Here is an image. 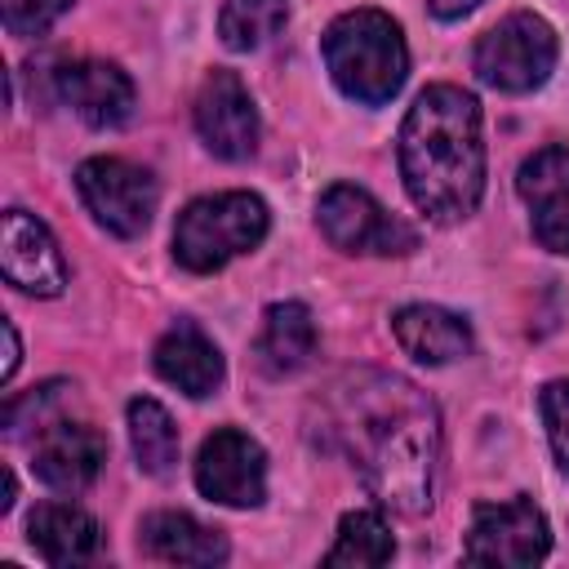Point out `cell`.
<instances>
[{"label":"cell","mask_w":569,"mask_h":569,"mask_svg":"<svg viewBox=\"0 0 569 569\" xmlns=\"http://www.w3.org/2000/svg\"><path fill=\"white\" fill-rule=\"evenodd\" d=\"M325 436L356 462L365 489L400 511L422 516L436 489L440 413L422 387L400 373L356 369L325 396Z\"/></svg>","instance_id":"obj_1"},{"label":"cell","mask_w":569,"mask_h":569,"mask_svg":"<svg viewBox=\"0 0 569 569\" xmlns=\"http://www.w3.org/2000/svg\"><path fill=\"white\" fill-rule=\"evenodd\" d=\"M400 178L431 222H462L485 191L480 107L458 84H431L400 124Z\"/></svg>","instance_id":"obj_2"},{"label":"cell","mask_w":569,"mask_h":569,"mask_svg":"<svg viewBox=\"0 0 569 569\" xmlns=\"http://www.w3.org/2000/svg\"><path fill=\"white\" fill-rule=\"evenodd\" d=\"M320 49H325V67L333 84L365 107L391 102L409 76L405 36L382 9H351L333 18Z\"/></svg>","instance_id":"obj_3"},{"label":"cell","mask_w":569,"mask_h":569,"mask_svg":"<svg viewBox=\"0 0 569 569\" xmlns=\"http://www.w3.org/2000/svg\"><path fill=\"white\" fill-rule=\"evenodd\" d=\"M267 236V204L253 191L200 196L178 213L173 258L187 271H218L231 258L258 249Z\"/></svg>","instance_id":"obj_4"},{"label":"cell","mask_w":569,"mask_h":569,"mask_svg":"<svg viewBox=\"0 0 569 569\" xmlns=\"http://www.w3.org/2000/svg\"><path fill=\"white\" fill-rule=\"evenodd\" d=\"M556 67V31L538 13H507L476 44V76L502 93L538 89Z\"/></svg>","instance_id":"obj_5"},{"label":"cell","mask_w":569,"mask_h":569,"mask_svg":"<svg viewBox=\"0 0 569 569\" xmlns=\"http://www.w3.org/2000/svg\"><path fill=\"white\" fill-rule=\"evenodd\" d=\"M316 222L325 240L342 253H409L418 244L409 222L387 213L365 187H351V182H333L320 196Z\"/></svg>","instance_id":"obj_6"},{"label":"cell","mask_w":569,"mask_h":569,"mask_svg":"<svg viewBox=\"0 0 569 569\" xmlns=\"http://www.w3.org/2000/svg\"><path fill=\"white\" fill-rule=\"evenodd\" d=\"M76 187H80V200L89 204V213L98 218V227H107L111 236L120 240H133L147 231L151 213H156V178L129 160H116V156H98V160H84L76 169Z\"/></svg>","instance_id":"obj_7"},{"label":"cell","mask_w":569,"mask_h":569,"mask_svg":"<svg viewBox=\"0 0 569 569\" xmlns=\"http://www.w3.org/2000/svg\"><path fill=\"white\" fill-rule=\"evenodd\" d=\"M196 489L222 507H258L267 493L262 445L236 427H218L196 453Z\"/></svg>","instance_id":"obj_8"},{"label":"cell","mask_w":569,"mask_h":569,"mask_svg":"<svg viewBox=\"0 0 569 569\" xmlns=\"http://www.w3.org/2000/svg\"><path fill=\"white\" fill-rule=\"evenodd\" d=\"M551 547L547 520L529 498L476 507L462 556L471 565H538Z\"/></svg>","instance_id":"obj_9"},{"label":"cell","mask_w":569,"mask_h":569,"mask_svg":"<svg viewBox=\"0 0 569 569\" xmlns=\"http://www.w3.org/2000/svg\"><path fill=\"white\" fill-rule=\"evenodd\" d=\"M196 133L222 160H249L258 147V111L236 71L213 67L196 93Z\"/></svg>","instance_id":"obj_10"},{"label":"cell","mask_w":569,"mask_h":569,"mask_svg":"<svg viewBox=\"0 0 569 569\" xmlns=\"http://www.w3.org/2000/svg\"><path fill=\"white\" fill-rule=\"evenodd\" d=\"M0 267H4V280L22 293H36V298H53L62 293L67 284V262L49 236V227L22 209H9L4 213V227H0Z\"/></svg>","instance_id":"obj_11"},{"label":"cell","mask_w":569,"mask_h":569,"mask_svg":"<svg viewBox=\"0 0 569 569\" xmlns=\"http://www.w3.org/2000/svg\"><path fill=\"white\" fill-rule=\"evenodd\" d=\"M520 200L533 213V236L551 253H569V147H542L520 164Z\"/></svg>","instance_id":"obj_12"},{"label":"cell","mask_w":569,"mask_h":569,"mask_svg":"<svg viewBox=\"0 0 569 569\" xmlns=\"http://www.w3.org/2000/svg\"><path fill=\"white\" fill-rule=\"evenodd\" d=\"M62 102L93 129H116L133 116V80L102 58H76L53 71Z\"/></svg>","instance_id":"obj_13"},{"label":"cell","mask_w":569,"mask_h":569,"mask_svg":"<svg viewBox=\"0 0 569 569\" xmlns=\"http://www.w3.org/2000/svg\"><path fill=\"white\" fill-rule=\"evenodd\" d=\"M102 462H107V440L89 422H53V427H44L40 440H36V453H31L36 476L44 485H53V489H67V493L89 489L93 476L102 471Z\"/></svg>","instance_id":"obj_14"},{"label":"cell","mask_w":569,"mask_h":569,"mask_svg":"<svg viewBox=\"0 0 569 569\" xmlns=\"http://www.w3.org/2000/svg\"><path fill=\"white\" fill-rule=\"evenodd\" d=\"M391 333L400 342L405 356H413L418 365H449L462 360L471 351V329L462 316L445 311V307H400L391 320Z\"/></svg>","instance_id":"obj_15"},{"label":"cell","mask_w":569,"mask_h":569,"mask_svg":"<svg viewBox=\"0 0 569 569\" xmlns=\"http://www.w3.org/2000/svg\"><path fill=\"white\" fill-rule=\"evenodd\" d=\"M138 542L147 556L164 565H222L227 560L222 529H209L187 511H151L138 529Z\"/></svg>","instance_id":"obj_16"},{"label":"cell","mask_w":569,"mask_h":569,"mask_svg":"<svg viewBox=\"0 0 569 569\" xmlns=\"http://www.w3.org/2000/svg\"><path fill=\"white\" fill-rule=\"evenodd\" d=\"M156 373L164 378V382H173L178 391H187V396H213L218 391V382H222V356H218V347L196 329V325H187V320H178L160 342H156Z\"/></svg>","instance_id":"obj_17"},{"label":"cell","mask_w":569,"mask_h":569,"mask_svg":"<svg viewBox=\"0 0 569 569\" xmlns=\"http://www.w3.org/2000/svg\"><path fill=\"white\" fill-rule=\"evenodd\" d=\"M27 538L49 565H84L98 556V520L71 502H44L27 520Z\"/></svg>","instance_id":"obj_18"},{"label":"cell","mask_w":569,"mask_h":569,"mask_svg":"<svg viewBox=\"0 0 569 569\" xmlns=\"http://www.w3.org/2000/svg\"><path fill=\"white\" fill-rule=\"evenodd\" d=\"M316 351V320L302 302H276L262 316V333H258V365L271 378L298 373Z\"/></svg>","instance_id":"obj_19"},{"label":"cell","mask_w":569,"mask_h":569,"mask_svg":"<svg viewBox=\"0 0 569 569\" xmlns=\"http://www.w3.org/2000/svg\"><path fill=\"white\" fill-rule=\"evenodd\" d=\"M129 440H133V458L147 476H164L178 462V427L164 413V405L151 396L129 400Z\"/></svg>","instance_id":"obj_20"},{"label":"cell","mask_w":569,"mask_h":569,"mask_svg":"<svg viewBox=\"0 0 569 569\" xmlns=\"http://www.w3.org/2000/svg\"><path fill=\"white\" fill-rule=\"evenodd\" d=\"M391 551L396 542L378 511H347L338 525V542L325 551V565H387Z\"/></svg>","instance_id":"obj_21"},{"label":"cell","mask_w":569,"mask_h":569,"mask_svg":"<svg viewBox=\"0 0 569 569\" xmlns=\"http://www.w3.org/2000/svg\"><path fill=\"white\" fill-rule=\"evenodd\" d=\"M284 27L280 0H227L218 13V31L231 49H258Z\"/></svg>","instance_id":"obj_22"},{"label":"cell","mask_w":569,"mask_h":569,"mask_svg":"<svg viewBox=\"0 0 569 569\" xmlns=\"http://www.w3.org/2000/svg\"><path fill=\"white\" fill-rule=\"evenodd\" d=\"M538 409H542V422H547V440L556 449V462L569 471V378L547 382L542 396H538Z\"/></svg>","instance_id":"obj_23"},{"label":"cell","mask_w":569,"mask_h":569,"mask_svg":"<svg viewBox=\"0 0 569 569\" xmlns=\"http://www.w3.org/2000/svg\"><path fill=\"white\" fill-rule=\"evenodd\" d=\"M4 9V27L13 36H40L53 18H62L71 9V0H0Z\"/></svg>","instance_id":"obj_24"},{"label":"cell","mask_w":569,"mask_h":569,"mask_svg":"<svg viewBox=\"0 0 569 569\" xmlns=\"http://www.w3.org/2000/svg\"><path fill=\"white\" fill-rule=\"evenodd\" d=\"M4 382L13 378V369H18V360H22V347H18V329H13V320H4Z\"/></svg>","instance_id":"obj_25"},{"label":"cell","mask_w":569,"mask_h":569,"mask_svg":"<svg viewBox=\"0 0 569 569\" xmlns=\"http://www.w3.org/2000/svg\"><path fill=\"white\" fill-rule=\"evenodd\" d=\"M427 4H431L436 18H462V13H471V9L485 4V0H427Z\"/></svg>","instance_id":"obj_26"},{"label":"cell","mask_w":569,"mask_h":569,"mask_svg":"<svg viewBox=\"0 0 569 569\" xmlns=\"http://www.w3.org/2000/svg\"><path fill=\"white\" fill-rule=\"evenodd\" d=\"M13 498H18V480H13V471H4V498H0V511H9Z\"/></svg>","instance_id":"obj_27"}]
</instances>
